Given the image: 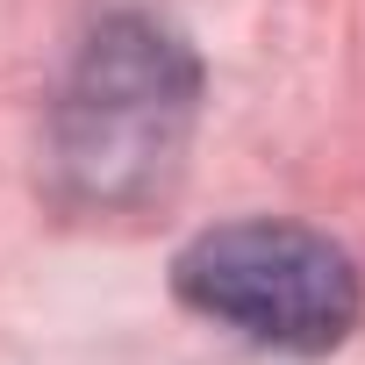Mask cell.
Segmentation results:
<instances>
[{"label":"cell","instance_id":"cell-2","mask_svg":"<svg viewBox=\"0 0 365 365\" xmlns=\"http://www.w3.org/2000/svg\"><path fill=\"white\" fill-rule=\"evenodd\" d=\"M172 294L201 322L237 329L244 344L279 358H322L365 315V279L351 251L287 215H244L201 230L172 258Z\"/></svg>","mask_w":365,"mask_h":365},{"label":"cell","instance_id":"cell-1","mask_svg":"<svg viewBox=\"0 0 365 365\" xmlns=\"http://www.w3.org/2000/svg\"><path fill=\"white\" fill-rule=\"evenodd\" d=\"M201 122V58L158 8L108 0L51 93V194L72 215H143L172 194Z\"/></svg>","mask_w":365,"mask_h":365}]
</instances>
